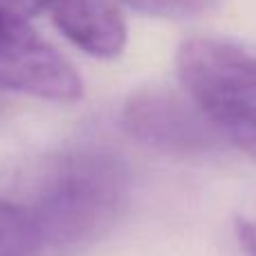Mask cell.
<instances>
[{"instance_id": "cell-5", "label": "cell", "mask_w": 256, "mask_h": 256, "mask_svg": "<svg viewBox=\"0 0 256 256\" xmlns=\"http://www.w3.org/2000/svg\"><path fill=\"white\" fill-rule=\"evenodd\" d=\"M56 30L94 58H117L126 48V20L112 0H52Z\"/></svg>"}, {"instance_id": "cell-7", "label": "cell", "mask_w": 256, "mask_h": 256, "mask_svg": "<svg viewBox=\"0 0 256 256\" xmlns=\"http://www.w3.org/2000/svg\"><path fill=\"white\" fill-rule=\"evenodd\" d=\"M128 9L153 18H198L207 16L220 0H120Z\"/></svg>"}, {"instance_id": "cell-4", "label": "cell", "mask_w": 256, "mask_h": 256, "mask_svg": "<svg viewBox=\"0 0 256 256\" xmlns=\"http://www.w3.org/2000/svg\"><path fill=\"white\" fill-rule=\"evenodd\" d=\"M0 90L70 104L81 99L84 81L72 63L30 25H16L0 27Z\"/></svg>"}, {"instance_id": "cell-6", "label": "cell", "mask_w": 256, "mask_h": 256, "mask_svg": "<svg viewBox=\"0 0 256 256\" xmlns=\"http://www.w3.org/2000/svg\"><path fill=\"white\" fill-rule=\"evenodd\" d=\"M38 250V232L27 209L0 198V256H34Z\"/></svg>"}, {"instance_id": "cell-3", "label": "cell", "mask_w": 256, "mask_h": 256, "mask_svg": "<svg viewBox=\"0 0 256 256\" xmlns=\"http://www.w3.org/2000/svg\"><path fill=\"white\" fill-rule=\"evenodd\" d=\"M122 122L137 142L164 153H207L225 142L220 130L184 90H135L124 104Z\"/></svg>"}, {"instance_id": "cell-1", "label": "cell", "mask_w": 256, "mask_h": 256, "mask_svg": "<svg viewBox=\"0 0 256 256\" xmlns=\"http://www.w3.org/2000/svg\"><path fill=\"white\" fill-rule=\"evenodd\" d=\"M130 194V171L117 153L102 146L58 150L25 180L27 209L40 250L84 248L122 216Z\"/></svg>"}, {"instance_id": "cell-2", "label": "cell", "mask_w": 256, "mask_h": 256, "mask_svg": "<svg viewBox=\"0 0 256 256\" xmlns=\"http://www.w3.org/2000/svg\"><path fill=\"white\" fill-rule=\"evenodd\" d=\"M176 70L225 142L256 160V48L194 36L178 48Z\"/></svg>"}, {"instance_id": "cell-10", "label": "cell", "mask_w": 256, "mask_h": 256, "mask_svg": "<svg viewBox=\"0 0 256 256\" xmlns=\"http://www.w3.org/2000/svg\"><path fill=\"white\" fill-rule=\"evenodd\" d=\"M2 106H4V104H2V99H0V110H2Z\"/></svg>"}, {"instance_id": "cell-8", "label": "cell", "mask_w": 256, "mask_h": 256, "mask_svg": "<svg viewBox=\"0 0 256 256\" xmlns=\"http://www.w3.org/2000/svg\"><path fill=\"white\" fill-rule=\"evenodd\" d=\"M52 0H0V27L30 25L32 18L50 9Z\"/></svg>"}, {"instance_id": "cell-9", "label": "cell", "mask_w": 256, "mask_h": 256, "mask_svg": "<svg viewBox=\"0 0 256 256\" xmlns=\"http://www.w3.org/2000/svg\"><path fill=\"white\" fill-rule=\"evenodd\" d=\"M234 230L243 252L248 256H256V209L240 214L234 222Z\"/></svg>"}]
</instances>
